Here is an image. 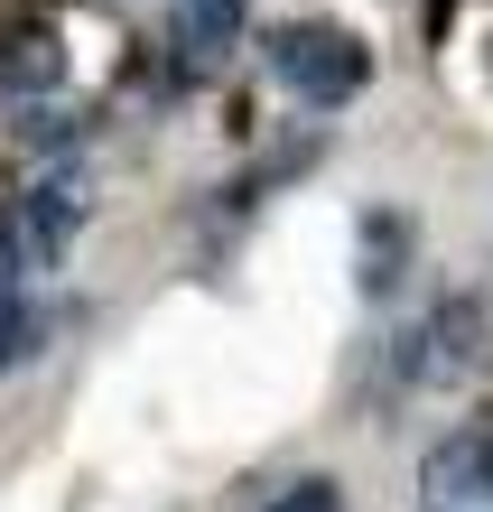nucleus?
Returning a JSON list of instances; mask_svg holds the SVG:
<instances>
[{
    "mask_svg": "<svg viewBox=\"0 0 493 512\" xmlns=\"http://www.w3.org/2000/svg\"><path fill=\"white\" fill-rule=\"evenodd\" d=\"M419 494H428V512H484L493 503V429L438 438L428 466H419Z\"/></svg>",
    "mask_w": 493,
    "mask_h": 512,
    "instance_id": "obj_3",
    "label": "nucleus"
},
{
    "mask_svg": "<svg viewBox=\"0 0 493 512\" xmlns=\"http://www.w3.org/2000/svg\"><path fill=\"white\" fill-rule=\"evenodd\" d=\"M28 354H38V317H28L19 298H0V373L28 364Z\"/></svg>",
    "mask_w": 493,
    "mask_h": 512,
    "instance_id": "obj_9",
    "label": "nucleus"
},
{
    "mask_svg": "<svg viewBox=\"0 0 493 512\" xmlns=\"http://www.w3.org/2000/svg\"><path fill=\"white\" fill-rule=\"evenodd\" d=\"M354 280H363V298H391L400 280H410V215H391V205H373V215H363Z\"/></svg>",
    "mask_w": 493,
    "mask_h": 512,
    "instance_id": "obj_5",
    "label": "nucleus"
},
{
    "mask_svg": "<svg viewBox=\"0 0 493 512\" xmlns=\"http://www.w3.org/2000/svg\"><path fill=\"white\" fill-rule=\"evenodd\" d=\"M261 512H345V494H335L326 475H307V485H289V494H270Z\"/></svg>",
    "mask_w": 493,
    "mask_h": 512,
    "instance_id": "obj_10",
    "label": "nucleus"
},
{
    "mask_svg": "<svg viewBox=\"0 0 493 512\" xmlns=\"http://www.w3.org/2000/svg\"><path fill=\"white\" fill-rule=\"evenodd\" d=\"M177 28H187V47H233L242 38V0H177Z\"/></svg>",
    "mask_w": 493,
    "mask_h": 512,
    "instance_id": "obj_8",
    "label": "nucleus"
},
{
    "mask_svg": "<svg viewBox=\"0 0 493 512\" xmlns=\"http://www.w3.org/2000/svg\"><path fill=\"white\" fill-rule=\"evenodd\" d=\"M0 84H10V94H56V84H66L56 28H10V38H0Z\"/></svg>",
    "mask_w": 493,
    "mask_h": 512,
    "instance_id": "obj_6",
    "label": "nucleus"
},
{
    "mask_svg": "<svg viewBox=\"0 0 493 512\" xmlns=\"http://www.w3.org/2000/svg\"><path fill=\"white\" fill-rule=\"evenodd\" d=\"M47 261L56 252L28 233V215H19V205H0V298H19V280H28V270H47Z\"/></svg>",
    "mask_w": 493,
    "mask_h": 512,
    "instance_id": "obj_7",
    "label": "nucleus"
},
{
    "mask_svg": "<svg viewBox=\"0 0 493 512\" xmlns=\"http://www.w3.org/2000/svg\"><path fill=\"white\" fill-rule=\"evenodd\" d=\"M484 364H493V308L456 289L447 308L428 317V336H419V364H410V373H419V382H466V373H484Z\"/></svg>",
    "mask_w": 493,
    "mask_h": 512,
    "instance_id": "obj_2",
    "label": "nucleus"
},
{
    "mask_svg": "<svg viewBox=\"0 0 493 512\" xmlns=\"http://www.w3.org/2000/svg\"><path fill=\"white\" fill-rule=\"evenodd\" d=\"M28 140H38V149H75V122H66V112H28Z\"/></svg>",
    "mask_w": 493,
    "mask_h": 512,
    "instance_id": "obj_11",
    "label": "nucleus"
},
{
    "mask_svg": "<svg viewBox=\"0 0 493 512\" xmlns=\"http://www.w3.org/2000/svg\"><path fill=\"white\" fill-rule=\"evenodd\" d=\"M19 215H28V233H38L47 252H66L84 233V215H94V187H84L75 168H56V177H38V187L19 196Z\"/></svg>",
    "mask_w": 493,
    "mask_h": 512,
    "instance_id": "obj_4",
    "label": "nucleus"
},
{
    "mask_svg": "<svg viewBox=\"0 0 493 512\" xmlns=\"http://www.w3.org/2000/svg\"><path fill=\"white\" fill-rule=\"evenodd\" d=\"M270 75L307 103H354L363 75H373V47L335 19H289V28H270Z\"/></svg>",
    "mask_w": 493,
    "mask_h": 512,
    "instance_id": "obj_1",
    "label": "nucleus"
}]
</instances>
